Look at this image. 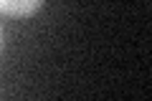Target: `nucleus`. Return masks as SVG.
Returning <instances> with one entry per match:
<instances>
[{
	"mask_svg": "<svg viewBox=\"0 0 152 101\" xmlns=\"http://www.w3.org/2000/svg\"><path fill=\"white\" fill-rule=\"evenodd\" d=\"M41 5H43L41 0H0V13L26 18V15H33Z\"/></svg>",
	"mask_w": 152,
	"mask_h": 101,
	"instance_id": "nucleus-1",
	"label": "nucleus"
},
{
	"mask_svg": "<svg viewBox=\"0 0 152 101\" xmlns=\"http://www.w3.org/2000/svg\"><path fill=\"white\" fill-rule=\"evenodd\" d=\"M0 46H3V31H0Z\"/></svg>",
	"mask_w": 152,
	"mask_h": 101,
	"instance_id": "nucleus-2",
	"label": "nucleus"
}]
</instances>
